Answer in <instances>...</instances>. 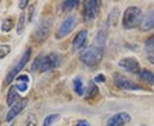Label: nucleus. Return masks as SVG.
Masks as SVG:
<instances>
[{
	"mask_svg": "<svg viewBox=\"0 0 154 126\" xmlns=\"http://www.w3.org/2000/svg\"><path fill=\"white\" fill-rule=\"evenodd\" d=\"M61 61L60 55L57 53H50L48 55L40 54L34 59L30 69L33 72H46L58 67Z\"/></svg>",
	"mask_w": 154,
	"mask_h": 126,
	"instance_id": "1",
	"label": "nucleus"
},
{
	"mask_svg": "<svg viewBox=\"0 0 154 126\" xmlns=\"http://www.w3.org/2000/svg\"><path fill=\"white\" fill-rule=\"evenodd\" d=\"M104 58V49L98 46L92 45L84 49L80 54V60L89 67H94L99 65Z\"/></svg>",
	"mask_w": 154,
	"mask_h": 126,
	"instance_id": "2",
	"label": "nucleus"
},
{
	"mask_svg": "<svg viewBox=\"0 0 154 126\" xmlns=\"http://www.w3.org/2000/svg\"><path fill=\"white\" fill-rule=\"evenodd\" d=\"M142 20V10L137 6H129L124 11L122 16V27L125 29H134L141 24Z\"/></svg>",
	"mask_w": 154,
	"mask_h": 126,
	"instance_id": "3",
	"label": "nucleus"
},
{
	"mask_svg": "<svg viewBox=\"0 0 154 126\" xmlns=\"http://www.w3.org/2000/svg\"><path fill=\"white\" fill-rule=\"evenodd\" d=\"M53 27V20L51 18H45L38 22L36 28L33 32L34 40L39 44L45 43L51 33V29Z\"/></svg>",
	"mask_w": 154,
	"mask_h": 126,
	"instance_id": "4",
	"label": "nucleus"
},
{
	"mask_svg": "<svg viewBox=\"0 0 154 126\" xmlns=\"http://www.w3.org/2000/svg\"><path fill=\"white\" fill-rule=\"evenodd\" d=\"M113 82L117 88L122 90L128 91H138V90H145L142 86L137 84L136 83L133 82L129 78L125 77L122 73L114 72L113 74Z\"/></svg>",
	"mask_w": 154,
	"mask_h": 126,
	"instance_id": "5",
	"label": "nucleus"
},
{
	"mask_svg": "<svg viewBox=\"0 0 154 126\" xmlns=\"http://www.w3.org/2000/svg\"><path fill=\"white\" fill-rule=\"evenodd\" d=\"M101 2L98 0H88L83 3L82 16L86 22H93L99 16Z\"/></svg>",
	"mask_w": 154,
	"mask_h": 126,
	"instance_id": "6",
	"label": "nucleus"
},
{
	"mask_svg": "<svg viewBox=\"0 0 154 126\" xmlns=\"http://www.w3.org/2000/svg\"><path fill=\"white\" fill-rule=\"evenodd\" d=\"M31 54H32V50H31L30 48H28V49L25 50V52L23 53L21 59L18 60L17 65L14 66L11 71L8 72V74L6 75L5 79V84H10L14 80V78H16L17 74L25 67V66L27 65V63L28 62V60H30Z\"/></svg>",
	"mask_w": 154,
	"mask_h": 126,
	"instance_id": "7",
	"label": "nucleus"
},
{
	"mask_svg": "<svg viewBox=\"0 0 154 126\" xmlns=\"http://www.w3.org/2000/svg\"><path fill=\"white\" fill-rule=\"evenodd\" d=\"M76 24V16L75 15H69V16H67L61 22V24L57 28V31L56 32V39H62L67 37L75 28Z\"/></svg>",
	"mask_w": 154,
	"mask_h": 126,
	"instance_id": "8",
	"label": "nucleus"
},
{
	"mask_svg": "<svg viewBox=\"0 0 154 126\" xmlns=\"http://www.w3.org/2000/svg\"><path fill=\"white\" fill-rule=\"evenodd\" d=\"M118 66L123 68L125 71L132 73H138L140 72V66L139 60L134 57H126L118 62Z\"/></svg>",
	"mask_w": 154,
	"mask_h": 126,
	"instance_id": "9",
	"label": "nucleus"
},
{
	"mask_svg": "<svg viewBox=\"0 0 154 126\" xmlns=\"http://www.w3.org/2000/svg\"><path fill=\"white\" fill-rule=\"evenodd\" d=\"M130 121H131L130 115L128 113L122 112L116 113L112 117H110L107 120L105 126H123L128 124Z\"/></svg>",
	"mask_w": 154,
	"mask_h": 126,
	"instance_id": "10",
	"label": "nucleus"
},
{
	"mask_svg": "<svg viewBox=\"0 0 154 126\" xmlns=\"http://www.w3.org/2000/svg\"><path fill=\"white\" fill-rule=\"evenodd\" d=\"M28 103V100L27 98L22 99L21 101H19L15 105H13L11 107V108L9 110L7 115H6V121L8 123H11L16 117L22 113L23 110L25 109V107H27Z\"/></svg>",
	"mask_w": 154,
	"mask_h": 126,
	"instance_id": "11",
	"label": "nucleus"
},
{
	"mask_svg": "<svg viewBox=\"0 0 154 126\" xmlns=\"http://www.w3.org/2000/svg\"><path fill=\"white\" fill-rule=\"evenodd\" d=\"M88 33L87 30L83 29L81 30L79 33L75 36V38L72 41V49L75 52H77L81 49H82L88 42Z\"/></svg>",
	"mask_w": 154,
	"mask_h": 126,
	"instance_id": "12",
	"label": "nucleus"
},
{
	"mask_svg": "<svg viewBox=\"0 0 154 126\" xmlns=\"http://www.w3.org/2000/svg\"><path fill=\"white\" fill-rule=\"evenodd\" d=\"M140 28L142 31H150L154 29V8L150 9L146 16H143V20L140 24Z\"/></svg>",
	"mask_w": 154,
	"mask_h": 126,
	"instance_id": "13",
	"label": "nucleus"
},
{
	"mask_svg": "<svg viewBox=\"0 0 154 126\" xmlns=\"http://www.w3.org/2000/svg\"><path fill=\"white\" fill-rule=\"evenodd\" d=\"M106 39H107V31H106V29L105 28L100 29L99 32L97 33L96 36H95V39L94 40V45L104 49L105 43H106Z\"/></svg>",
	"mask_w": 154,
	"mask_h": 126,
	"instance_id": "14",
	"label": "nucleus"
},
{
	"mask_svg": "<svg viewBox=\"0 0 154 126\" xmlns=\"http://www.w3.org/2000/svg\"><path fill=\"white\" fill-rule=\"evenodd\" d=\"M139 76L147 84H150V85L154 84V73L152 72L149 71L147 69H143V70H140V72H139Z\"/></svg>",
	"mask_w": 154,
	"mask_h": 126,
	"instance_id": "15",
	"label": "nucleus"
},
{
	"mask_svg": "<svg viewBox=\"0 0 154 126\" xmlns=\"http://www.w3.org/2000/svg\"><path fill=\"white\" fill-rule=\"evenodd\" d=\"M98 94H99L98 86L94 81H90L87 89V93H86V97H85L86 100H92L94 97H96Z\"/></svg>",
	"mask_w": 154,
	"mask_h": 126,
	"instance_id": "16",
	"label": "nucleus"
},
{
	"mask_svg": "<svg viewBox=\"0 0 154 126\" xmlns=\"http://www.w3.org/2000/svg\"><path fill=\"white\" fill-rule=\"evenodd\" d=\"M19 98V94L17 92V89L14 86H11L9 89V92L7 95V99H6V102L9 107H12L13 104L15 103V101L17 99Z\"/></svg>",
	"mask_w": 154,
	"mask_h": 126,
	"instance_id": "17",
	"label": "nucleus"
},
{
	"mask_svg": "<svg viewBox=\"0 0 154 126\" xmlns=\"http://www.w3.org/2000/svg\"><path fill=\"white\" fill-rule=\"evenodd\" d=\"M73 86H74L75 92L79 96H82L84 94V86H83V82L81 78L76 77L73 79Z\"/></svg>",
	"mask_w": 154,
	"mask_h": 126,
	"instance_id": "18",
	"label": "nucleus"
},
{
	"mask_svg": "<svg viewBox=\"0 0 154 126\" xmlns=\"http://www.w3.org/2000/svg\"><path fill=\"white\" fill-rule=\"evenodd\" d=\"M79 4L78 0H66L62 3V9L64 12H69L73 10Z\"/></svg>",
	"mask_w": 154,
	"mask_h": 126,
	"instance_id": "19",
	"label": "nucleus"
},
{
	"mask_svg": "<svg viewBox=\"0 0 154 126\" xmlns=\"http://www.w3.org/2000/svg\"><path fill=\"white\" fill-rule=\"evenodd\" d=\"M15 26V21L12 17H8L4 21L2 26H1V30L5 33H9L13 29Z\"/></svg>",
	"mask_w": 154,
	"mask_h": 126,
	"instance_id": "20",
	"label": "nucleus"
},
{
	"mask_svg": "<svg viewBox=\"0 0 154 126\" xmlns=\"http://www.w3.org/2000/svg\"><path fill=\"white\" fill-rule=\"evenodd\" d=\"M25 25H26V16L25 13H22L19 16L17 25V33L18 35L22 34L25 28Z\"/></svg>",
	"mask_w": 154,
	"mask_h": 126,
	"instance_id": "21",
	"label": "nucleus"
},
{
	"mask_svg": "<svg viewBox=\"0 0 154 126\" xmlns=\"http://www.w3.org/2000/svg\"><path fill=\"white\" fill-rule=\"evenodd\" d=\"M58 118H59V114L58 113H51V114H49V115H47L45 118L41 126H51L52 124Z\"/></svg>",
	"mask_w": 154,
	"mask_h": 126,
	"instance_id": "22",
	"label": "nucleus"
},
{
	"mask_svg": "<svg viewBox=\"0 0 154 126\" xmlns=\"http://www.w3.org/2000/svg\"><path fill=\"white\" fill-rule=\"evenodd\" d=\"M23 126H38V119L34 113H29L24 121Z\"/></svg>",
	"mask_w": 154,
	"mask_h": 126,
	"instance_id": "23",
	"label": "nucleus"
},
{
	"mask_svg": "<svg viewBox=\"0 0 154 126\" xmlns=\"http://www.w3.org/2000/svg\"><path fill=\"white\" fill-rule=\"evenodd\" d=\"M11 48L8 44H0V58H5L11 53Z\"/></svg>",
	"mask_w": 154,
	"mask_h": 126,
	"instance_id": "24",
	"label": "nucleus"
},
{
	"mask_svg": "<svg viewBox=\"0 0 154 126\" xmlns=\"http://www.w3.org/2000/svg\"><path fill=\"white\" fill-rule=\"evenodd\" d=\"M145 48L146 51H151L154 50V35L151 36L150 38L146 40L145 43Z\"/></svg>",
	"mask_w": 154,
	"mask_h": 126,
	"instance_id": "25",
	"label": "nucleus"
},
{
	"mask_svg": "<svg viewBox=\"0 0 154 126\" xmlns=\"http://www.w3.org/2000/svg\"><path fill=\"white\" fill-rule=\"evenodd\" d=\"M15 87L17 89V90L20 91V92H25L28 89V84L25 82H20L17 84L15 85Z\"/></svg>",
	"mask_w": 154,
	"mask_h": 126,
	"instance_id": "26",
	"label": "nucleus"
},
{
	"mask_svg": "<svg viewBox=\"0 0 154 126\" xmlns=\"http://www.w3.org/2000/svg\"><path fill=\"white\" fill-rule=\"evenodd\" d=\"M106 80V78L104 74L102 73H99L98 74L96 77L94 78V83H98V84H100V83H104Z\"/></svg>",
	"mask_w": 154,
	"mask_h": 126,
	"instance_id": "27",
	"label": "nucleus"
},
{
	"mask_svg": "<svg viewBox=\"0 0 154 126\" xmlns=\"http://www.w3.org/2000/svg\"><path fill=\"white\" fill-rule=\"evenodd\" d=\"M34 6L32 4V5L29 6V8H28V22H32V20H33V15H34Z\"/></svg>",
	"mask_w": 154,
	"mask_h": 126,
	"instance_id": "28",
	"label": "nucleus"
},
{
	"mask_svg": "<svg viewBox=\"0 0 154 126\" xmlns=\"http://www.w3.org/2000/svg\"><path fill=\"white\" fill-rule=\"evenodd\" d=\"M17 81H21V82L28 83V84L29 83V81H30V79H29L28 76V75H26V74H23V75H21V76L17 77Z\"/></svg>",
	"mask_w": 154,
	"mask_h": 126,
	"instance_id": "29",
	"label": "nucleus"
},
{
	"mask_svg": "<svg viewBox=\"0 0 154 126\" xmlns=\"http://www.w3.org/2000/svg\"><path fill=\"white\" fill-rule=\"evenodd\" d=\"M147 53V59L152 63L154 64V50H151V51H146Z\"/></svg>",
	"mask_w": 154,
	"mask_h": 126,
	"instance_id": "30",
	"label": "nucleus"
},
{
	"mask_svg": "<svg viewBox=\"0 0 154 126\" xmlns=\"http://www.w3.org/2000/svg\"><path fill=\"white\" fill-rule=\"evenodd\" d=\"M28 5V0H22L20 1L19 4H18V7L21 9V10H24L25 8H27V6Z\"/></svg>",
	"mask_w": 154,
	"mask_h": 126,
	"instance_id": "31",
	"label": "nucleus"
},
{
	"mask_svg": "<svg viewBox=\"0 0 154 126\" xmlns=\"http://www.w3.org/2000/svg\"><path fill=\"white\" fill-rule=\"evenodd\" d=\"M75 126H91V125L88 123L87 120H84V119H81V120H78L75 124Z\"/></svg>",
	"mask_w": 154,
	"mask_h": 126,
	"instance_id": "32",
	"label": "nucleus"
},
{
	"mask_svg": "<svg viewBox=\"0 0 154 126\" xmlns=\"http://www.w3.org/2000/svg\"><path fill=\"white\" fill-rule=\"evenodd\" d=\"M11 126H14V125H11Z\"/></svg>",
	"mask_w": 154,
	"mask_h": 126,
	"instance_id": "33",
	"label": "nucleus"
},
{
	"mask_svg": "<svg viewBox=\"0 0 154 126\" xmlns=\"http://www.w3.org/2000/svg\"><path fill=\"white\" fill-rule=\"evenodd\" d=\"M142 126H146V125H142Z\"/></svg>",
	"mask_w": 154,
	"mask_h": 126,
	"instance_id": "34",
	"label": "nucleus"
}]
</instances>
